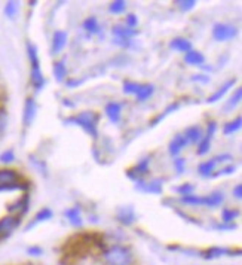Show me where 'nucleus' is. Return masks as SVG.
Returning <instances> with one entry per match:
<instances>
[{"mask_svg":"<svg viewBox=\"0 0 242 265\" xmlns=\"http://www.w3.org/2000/svg\"><path fill=\"white\" fill-rule=\"evenodd\" d=\"M101 261L104 265H134L135 255L129 246L113 243L101 251Z\"/></svg>","mask_w":242,"mask_h":265,"instance_id":"f257e3e1","label":"nucleus"},{"mask_svg":"<svg viewBox=\"0 0 242 265\" xmlns=\"http://www.w3.org/2000/svg\"><path fill=\"white\" fill-rule=\"evenodd\" d=\"M98 122H100V113L94 110H83L65 119V124L80 127L86 134L92 136L94 139H97L98 136Z\"/></svg>","mask_w":242,"mask_h":265,"instance_id":"f03ea898","label":"nucleus"},{"mask_svg":"<svg viewBox=\"0 0 242 265\" xmlns=\"http://www.w3.org/2000/svg\"><path fill=\"white\" fill-rule=\"evenodd\" d=\"M30 188L28 182H22L21 175L13 169H0V192L12 191H27Z\"/></svg>","mask_w":242,"mask_h":265,"instance_id":"7ed1b4c3","label":"nucleus"},{"mask_svg":"<svg viewBox=\"0 0 242 265\" xmlns=\"http://www.w3.org/2000/svg\"><path fill=\"white\" fill-rule=\"evenodd\" d=\"M211 34H213L214 40H217V42H229L237 37L238 28L232 24H228V22H217L213 25Z\"/></svg>","mask_w":242,"mask_h":265,"instance_id":"20e7f679","label":"nucleus"},{"mask_svg":"<svg viewBox=\"0 0 242 265\" xmlns=\"http://www.w3.org/2000/svg\"><path fill=\"white\" fill-rule=\"evenodd\" d=\"M21 227V218L6 215L0 218V243L7 240Z\"/></svg>","mask_w":242,"mask_h":265,"instance_id":"39448f33","label":"nucleus"},{"mask_svg":"<svg viewBox=\"0 0 242 265\" xmlns=\"http://www.w3.org/2000/svg\"><path fill=\"white\" fill-rule=\"evenodd\" d=\"M6 210H7V215L16 216V218H22L24 215H27V212L30 210V194L24 192L15 201L7 204Z\"/></svg>","mask_w":242,"mask_h":265,"instance_id":"423d86ee","label":"nucleus"},{"mask_svg":"<svg viewBox=\"0 0 242 265\" xmlns=\"http://www.w3.org/2000/svg\"><path fill=\"white\" fill-rule=\"evenodd\" d=\"M217 131V122L214 121H210L208 122V127H207V133L202 136L201 142L198 143V149H196V154L199 157H204L210 152L211 149V143H213V139H214V134Z\"/></svg>","mask_w":242,"mask_h":265,"instance_id":"0eeeda50","label":"nucleus"},{"mask_svg":"<svg viewBox=\"0 0 242 265\" xmlns=\"http://www.w3.org/2000/svg\"><path fill=\"white\" fill-rule=\"evenodd\" d=\"M135 189H138L143 194H152L159 195L164 191V183L161 179H152V180H135Z\"/></svg>","mask_w":242,"mask_h":265,"instance_id":"6e6552de","label":"nucleus"},{"mask_svg":"<svg viewBox=\"0 0 242 265\" xmlns=\"http://www.w3.org/2000/svg\"><path fill=\"white\" fill-rule=\"evenodd\" d=\"M235 251L231 248H225V246H213L210 249L205 251H199V258L205 260V261H216L220 260L223 257H234Z\"/></svg>","mask_w":242,"mask_h":265,"instance_id":"1a4fd4ad","label":"nucleus"},{"mask_svg":"<svg viewBox=\"0 0 242 265\" xmlns=\"http://www.w3.org/2000/svg\"><path fill=\"white\" fill-rule=\"evenodd\" d=\"M150 163H152V158H150V157H146V158L140 160L134 167H131V169L126 172V176H128L131 180H134V182L143 179V177L149 173Z\"/></svg>","mask_w":242,"mask_h":265,"instance_id":"9d476101","label":"nucleus"},{"mask_svg":"<svg viewBox=\"0 0 242 265\" xmlns=\"http://www.w3.org/2000/svg\"><path fill=\"white\" fill-rule=\"evenodd\" d=\"M116 219L123 227H132L137 222V213L132 206H121L116 210Z\"/></svg>","mask_w":242,"mask_h":265,"instance_id":"9b49d317","label":"nucleus"},{"mask_svg":"<svg viewBox=\"0 0 242 265\" xmlns=\"http://www.w3.org/2000/svg\"><path fill=\"white\" fill-rule=\"evenodd\" d=\"M37 115V104L33 97H27L24 101V112H22V124L24 127H30Z\"/></svg>","mask_w":242,"mask_h":265,"instance_id":"f8f14e48","label":"nucleus"},{"mask_svg":"<svg viewBox=\"0 0 242 265\" xmlns=\"http://www.w3.org/2000/svg\"><path fill=\"white\" fill-rule=\"evenodd\" d=\"M45 76H43V72L40 69V63H34V64H30V84L33 85V88L39 92L43 89L45 87Z\"/></svg>","mask_w":242,"mask_h":265,"instance_id":"ddd939ff","label":"nucleus"},{"mask_svg":"<svg viewBox=\"0 0 242 265\" xmlns=\"http://www.w3.org/2000/svg\"><path fill=\"white\" fill-rule=\"evenodd\" d=\"M54 218V212L49 209V207H43V209H40L34 216H33V219L25 225V228H24V231H30V230H33V228H36L39 224H43V222H48V221H51Z\"/></svg>","mask_w":242,"mask_h":265,"instance_id":"4468645a","label":"nucleus"},{"mask_svg":"<svg viewBox=\"0 0 242 265\" xmlns=\"http://www.w3.org/2000/svg\"><path fill=\"white\" fill-rule=\"evenodd\" d=\"M67 40H68V34L62 30H57L54 31V36H52V45H51V54L52 55H58L62 52V49L65 48L67 45Z\"/></svg>","mask_w":242,"mask_h":265,"instance_id":"2eb2a0df","label":"nucleus"},{"mask_svg":"<svg viewBox=\"0 0 242 265\" xmlns=\"http://www.w3.org/2000/svg\"><path fill=\"white\" fill-rule=\"evenodd\" d=\"M104 113L112 124H118L122 118V104L119 101H110L106 104Z\"/></svg>","mask_w":242,"mask_h":265,"instance_id":"dca6fc26","label":"nucleus"},{"mask_svg":"<svg viewBox=\"0 0 242 265\" xmlns=\"http://www.w3.org/2000/svg\"><path fill=\"white\" fill-rule=\"evenodd\" d=\"M64 218L68 221V224L73 228H82L83 227V218H82V212L79 206H73L70 209H67L64 212Z\"/></svg>","mask_w":242,"mask_h":265,"instance_id":"f3484780","label":"nucleus"},{"mask_svg":"<svg viewBox=\"0 0 242 265\" xmlns=\"http://www.w3.org/2000/svg\"><path fill=\"white\" fill-rule=\"evenodd\" d=\"M112 33H113V37H115V39L132 40V37L138 34V30H137V28H129V27L122 25V24H116V25H113Z\"/></svg>","mask_w":242,"mask_h":265,"instance_id":"a211bd4d","label":"nucleus"},{"mask_svg":"<svg viewBox=\"0 0 242 265\" xmlns=\"http://www.w3.org/2000/svg\"><path fill=\"white\" fill-rule=\"evenodd\" d=\"M187 145H189V142L186 140V137L183 134H176L168 145V152L171 157H177Z\"/></svg>","mask_w":242,"mask_h":265,"instance_id":"6ab92c4d","label":"nucleus"},{"mask_svg":"<svg viewBox=\"0 0 242 265\" xmlns=\"http://www.w3.org/2000/svg\"><path fill=\"white\" fill-rule=\"evenodd\" d=\"M235 84H237V79H235V78H234V79H229L228 82H225V84H223V85H222V87H220V88H219V89L213 94V95H210V97L207 98V103L213 104V103L220 101V100H222V98H223V97H225V95H226V94L232 89V88H234V85H235Z\"/></svg>","mask_w":242,"mask_h":265,"instance_id":"aec40b11","label":"nucleus"},{"mask_svg":"<svg viewBox=\"0 0 242 265\" xmlns=\"http://www.w3.org/2000/svg\"><path fill=\"white\" fill-rule=\"evenodd\" d=\"M225 201V192L223 191H213L207 195H204V207L216 209L222 206Z\"/></svg>","mask_w":242,"mask_h":265,"instance_id":"412c9836","label":"nucleus"},{"mask_svg":"<svg viewBox=\"0 0 242 265\" xmlns=\"http://www.w3.org/2000/svg\"><path fill=\"white\" fill-rule=\"evenodd\" d=\"M184 63L189 66H196V67H202L205 64V55L201 51L196 49H190L189 52L184 54Z\"/></svg>","mask_w":242,"mask_h":265,"instance_id":"4be33fe9","label":"nucleus"},{"mask_svg":"<svg viewBox=\"0 0 242 265\" xmlns=\"http://www.w3.org/2000/svg\"><path fill=\"white\" fill-rule=\"evenodd\" d=\"M183 136L186 137V140L189 142V145L190 143H199L201 139H202V136H204V131H202V128L199 125H192V127H187L184 130Z\"/></svg>","mask_w":242,"mask_h":265,"instance_id":"5701e85b","label":"nucleus"},{"mask_svg":"<svg viewBox=\"0 0 242 265\" xmlns=\"http://www.w3.org/2000/svg\"><path fill=\"white\" fill-rule=\"evenodd\" d=\"M170 48L177 51V52H189L192 49V42L186 37H174L170 42Z\"/></svg>","mask_w":242,"mask_h":265,"instance_id":"b1692460","label":"nucleus"},{"mask_svg":"<svg viewBox=\"0 0 242 265\" xmlns=\"http://www.w3.org/2000/svg\"><path fill=\"white\" fill-rule=\"evenodd\" d=\"M216 167H217V161H216L214 158H211V160H207V161H204V163L199 164L198 173H199L202 177H211L213 173L216 172Z\"/></svg>","mask_w":242,"mask_h":265,"instance_id":"393cba45","label":"nucleus"},{"mask_svg":"<svg viewBox=\"0 0 242 265\" xmlns=\"http://www.w3.org/2000/svg\"><path fill=\"white\" fill-rule=\"evenodd\" d=\"M52 73H54V78H55L57 82L65 81V78H67V66H65V63H64V60L54 63V66H52Z\"/></svg>","mask_w":242,"mask_h":265,"instance_id":"a878e982","label":"nucleus"},{"mask_svg":"<svg viewBox=\"0 0 242 265\" xmlns=\"http://www.w3.org/2000/svg\"><path fill=\"white\" fill-rule=\"evenodd\" d=\"M155 92V87L152 84H140V88H138V92L135 94L137 97V101L143 103L146 100H149Z\"/></svg>","mask_w":242,"mask_h":265,"instance_id":"bb28decb","label":"nucleus"},{"mask_svg":"<svg viewBox=\"0 0 242 265\" xmlns=\"http://www.w3.org/2000/svg\"><path fill=\"white\" fill-rule=\"evenodd\" d=\"M82 27H83V30H85L86 33H89V34H98V33L101 31V25H100V22H98V19H97L95 16H88V18L83 21Z\"/></svg>","mask_w":242,"mask_h":265,"instance_id":"cd10ccee","label":"nucleus"},{"mask_svg":"<svg viewBox=\"0 0 242 265\" xmlns=\"http://www.w3.org/2000/svg\"><path fill=\"white\" fill-rule=\"evenodd\" d=\"M240 218V210L232 207H225L222 210V222L223 224H234V221Z\"/></svg>","mask_w":242,"mask_h":265,"instance_id":"c85d7f7f","label":"nucleus"},{"mask_svg":"<svg viewBox=\"0 0 242 265\" xmlns=\"http://www.w3.org/2000/svg\"><path fill=\"white\" fill-rule=\"evenodd\" d=\"M242 119L241 116H238L237 119H234V121H229L228 124H225V127H223V134L225 136H232V134H235L237 131H240L242 127Z\"/></svg>","mask_w":242,"mask_h":265,"instance_id":"c756f323","label":"nucleus"},{"mask_svg":"<svg viewBox=\"0 0 242 265\" xmlns=\"http://www.w3.org/2000/svg\"><path fill=\"white\" fill-rule=\"evenodd\" d=\"M180 203L186 204V206H204V195H183L180 197Z\"/></svg>","mask_w":242,"mask_h":265,"instance_id":"7c9ffc66","label":"nucleus"},{"mask_svg":"<svg viewBox=\"0 0 242 265\" xmlns=\"http://www.w3.org/2000/svg\"><path fill=\"white\" fill-rule=\"evenodd\" d=\"M179 107H180V103H171V104H170V106H168V107H167V109L164 110V113L158 115V116H156V118H155V119L152 121V124H150V125H152V127L158 125V124H159L161 121H164V119H165V118H167L168 115H171L173 112H176V110H177Z\"/></svg>","mask_w":242,"mask_h":265,"instance_id":"2f4dec72","label":"nucleus"},{"mask_svg":"<svg viewBox=\"0 0 242 265\" xmlns=\"http://www.w3.org/2000/svg\"><path fill=\"white\" fill-rule=\"evenodd\" d=\"M3 12H4V15H6L9 19H13V18L16 16V13L19 12V3H18V1H13V0L7 1V3L4 4V7H3Z\"/></svg>","mask_w":242,"mask_h":265,"instance_id":"473e14b6","label":"nucleus"},{"mask_svg":"<svg viewBox=\"0 0 242 265\" xmlns=\"http://www.w3.org/2000/svg\"><path fill=\"white\" fill-rule=\"evenodd\" d=\"M28 161H30V164L40 173V175H48V167H46V163L43 161V160H40V158H36L34 155H30L28 157Z\"/></svg>","mask_w":242,"mask_h":265,"instance_id":"72a5a7b5","label":"nucleus"},{"mask_svg":"<svg viewBox=\"0 0 242 265\" xmlns=\"http://www.w3.org/2000/svg\"><path fill=\"white\" fill-rule=\"evenodd\" d=\"M174 4H176L182 12H190L192 9L196 7L198 1H196V0H176Z\"/></svg>","mask_w":242,"mask_h":265,"instance_id":"f704fd0d","label":"nucleus"},{"mask_svg":"<svg viewBox=\"0 0 242 265\" xmlns=\"http://www.w3.org/2000/svg\"><path fill=\"white\" fill-rule=\"evenodd\" d=\"M109 10H110V13H115V15L123 13L126 10V1L125 0H115L109 4Z\"/></svg>","mask_w":242,"mask_h":265,"instance_id":"c9c22d12","label":"nucleus"},{"mask_svg":"<svg viewBox=\"0 0 242 265\" xmlns=\"http://www.w3.org/2000/svg\"><path fill=\"white\" fill-rule=\"evenodd\" d=\"M241 95H242V89L241 88H237V91H235V94L231 97V100L226 103V106H225V109L229 112V110H234L238 104H240V101H241Z\"/></svg>","mask_w":242,"mask_h":265,"instance_id":"e433bc0d","label":"nucleus"},{"mask_svg":"<svg viewBox=\"0 0 242 265\" xmlns=\"http://www.w3.org/2000/svg\"><path fill=\"white\" fill-rule=\"evenodd\" d=\"M123 92L128 94V95H135L138 92V88H140V84L138 82H134V81H125L123 85Z\"/></svg>","mask_w":242,"mask_h":265,"instance_id":"4c0bfd02","label":"nucleus"},{"mask_svg":"<svg viewBox=\"0 0 242 265\" xmlns=\"http://www.w3.org/2000/svg\"><path fill=\"white\" fill-rule=\"evenodd\" d=\"M235 172H237V166H235V164H229V166H225V167H222L220 170H216V172L213 173V176H211V177L231 176V175H234Z\"/></svg>","mask_w":242,"mask_h":265,"instance_id":"58836bf2","label":"nucleus"},{"mask_svg":"<svg viewBox=\"0 0 242 265\" xmlns=\"http://www.w3.org/2000/svg\"><path fill=\"white\" fill-rule=\"evenodd\" d=\"M174 191H176V192H179V194H180V197H183V195H190V194H193V192H195V185H192V183L186 182V183H183L182 186H176V188H174Z\"/></svg>","mask_w":242,"mask_h":265,"instance_id":"ea45409f","label":"nucleus"},{"mask_svg":"<svg viewBox=\"0 0 242 265\" xmlns=\"http://www.w3.org/2000/svg\"><path fill=\"white\" fill-rule=\"evenodd\" d=\"M15 152L12 149H6L0 154V163L1 164H12L15 161Z\"/></svg>","mask_w":242,"mask_h":265,"instance_id":"a19ab883","label":"nucleus"},{"mask_svg":"<svg viewBox=\"0 0 242 265\" xmlns=\"http://www.w3.org/2000/svg\"><path fill=\"white\" fill-rule=\"evenodd\" d=\"M25 254H27L28 257L39 258V257H42V255L45 254V251H43V248H40V246H37V245H33V246H28V248L25 249Z\"/></svg>","mask_w":242,"mask_h":265,"instance_id":"79ce46f5","label":"nucleus"},{"mask_svg":"<svg viewBox=\"0 0 242 265\" xmlns=\"http://www.w3.org/2000/svg\"><path fill=\"white\" fill-rule=\"evenodd\" d=\"M6 128H7V112L3 107H0V136L6 131Z\"/></svg>","mask_w":242,"mask_h":265,"instance_id":"37998d69","label":"nucleus"},{"mask_svg":"<svg viewBox=\"0 0 242 265\" xmlns=\"http://www.w3.org/2000/svg\"><path fill=\"white\" fill-rule=\"evenodd\" d=\"M125 25L129 27V28H135L138 25V18L135 13H128L126 18H125Z\"/></svg>","mask_w":242,"mask_h":265,"instance_id":"c03bdc74","label":"nucleus"},{"mask_svg":"<svg viewBox=\"0 0 242 265\" xmlns=\"http://www.w3.org/2000/svg\"><path fill=\"white\" fill-rule=\"evenodd\" d=\"M173 166H174L176 172H177L179 175H182V173L186 170V160H184V158H176L174 163H173Z\"/></svg>","mask_w":242,"mask_h":265,"instance_id":"a18cd8bd","label":"nucleus"},{"mask_svg":"<svg viewBox=\"0 0 242 265\" xmlns=\"http://www.w3.org/2000/svg\"><path fill=\"white\" fill-rule=\"evenodd\" d=\"M113 43H116L121 48H129V46H132V40H125V39H115L113 37Z\"/></svg>","mask_w":242,"mask_h":265,"instance_id":"49530a36","label":"nucleus"},{"mask_svg":"<svg viewBox=\"0 0 242 265\" xmlns=\"http://www.w3.org/2000/svg\"><path fill=\"white\" fill-rule=\"evenodd\" d=\"M192 81H195V82H201V84H210V76H207V75H195L193 78H192Z\"/></svg>","mask_w":242,"mask_h":265,"instance_id":"de8ad7c7","label":"nucleus"},{"mask_svg":"<svg viewBox=\"0 0 242 265\" xmlns=\"http://www.w3.org/2000/svg\"><path fill=\"white\" fill-rule=\"evenodd\" d=\"M232 194H234V197L237 198V200H241L242 198V185L241 183H238L234 189H232Z\"/></svg>","mask_w":242,"mask_h":265,"instance_id":"09e8293b","label":"nucleus"}]
</instances>
